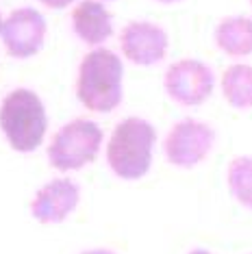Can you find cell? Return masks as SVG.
Listing matches in <instances>:
<instances>
[{"label": "cell", "instance_id": "1", "mask_svg": "<svg viewBox=\"0 0 252 254\" xmlns=\"http://www.w3.org/2000/svg\"><path fill=\"white\" fill-rule=\"evenodd\" d=\"M122 76L124 67L116 53L107 48L91 50L78 70V100L91 111H113L122 102Z\"/></svg>", "mask_w": 252, "mask_h": 254}, {"label": "cell", "instance_id": "6", "mask_svg": "<svg viewBox=\"0 0 252 254\" xmlns=\"http://www.w3.org/2000/svg\"><path fill=\"white\" fill-rule=\"evenodd\" d=\"M215 76L211 67L196 59H183L165 72V91L174 102L185 107L202 105L211 96Z\"/></svg>", "mask_w": 252, "mask_h": 254}, {"label": "cell", "instance_id": "3", "mask_svg": "<svg viewBox=\"0 0 252 254\" xmlns=\"http://www.w3.org/2000/svg\"><path fill=\"white\" fill-rule=\"evenodd\" d=\"M44 102L31 89H13L0 107V128L11 148L18 152H33L46 135Z\"/></svg>", "mask_w": 252, "mask_h": 254}, {"label": "cell", "instance_id": "4", "mask_svg": "<svg viewBox=\"0 0 252 254\" xmlns=\"http://www.w3.org/2000/svg\"><path fill=\"white\" fill-rule=\"evenodd\" d=\"M102 130L96 122L89 120H74L65 124L53 137L48 146L50 165L61 172L78 170V167L91 163L100 152Z\"/></svg>", "mask_w": 252, "mask_h": 254}, {"label": "cell", "instance_id": "5", "mask_svg": "<svg viewBox=\"0 0 252 254\" xmlns=\"http://www.w3.org/2000/svg\"><path fill=\"white\" fill-rule=\"evenodd\" d=\"M215 141V132L209 124L198 120H183L174 124L165 137V157L176 167H193L207 159Z\"/></svg>", "mask_w": 252, "mask_h": 254}, {"label": "cell", "instance_id": "9", "mask_svg": "<svg viewBox=\"0 0 252 254\" xmlns=\"http://www.w3.org/2000/svg\"><path fill=\"white\" fill-rule=\"evenodd\" d=\"M81 189L70 178H57L46 183L31 202V213L42 224H59L76 209Z\"/></svg>", "mask_w": 252, "mask_h": 254}, {"label": "cell", "instance_id": "10", "mask_svg": "<svg viewBox=\"0 0 252 254\" xmlns=\"http://www.w3.org/2000/svg\"><path fill=\"white\" fill-rule=\"evenodd\" d=\"M74 22V31L76 35L83 39L85 44L98 46L102 42H107L113 33L111 24V15L105 9V4L98 0H83L72 13Z\"/></svg>", "mask_w": 252, "mask_h": 254}, {"label": "cell", "instance_id": "16", "mask_svg": "<svg viewBox=\"0 0 252 254\" xmlns=\"http://www.w3.org/2000/svg\"><path fill=\"white\" fill-rule=\"evenodd\" d=\"M189 254H211V252H207V250H193V252H189Z\"/></svg>", "mask_w": 252, "mask_h": 254}, {"label": "cell", "instance_id": "17", "mask_svg": "<svg viewBox=\"0 0 252 254\" xmlns=\"http://www.w3.org/2000/svg\"><path fill=\"white\" fill-rule=\"evenodd\" d=\"M159 2H163V4H172V2H179V0H159Z\"/></svg>", "mask_w": 252, "mask_h": 254}, {"label": "cell", "instance_id": "14", "mask_svg": "<svg viewBox=\"0 0 252 254\" xmlns=\"http://www.w3.org/2000/svg\"><path fill=\"white\" fill-rule=\"evenodd\" d=\"M42 2L50 9H63V7H67V4H72L74 0H42Z\"/></svg>", "mask_w": 252, "mask_h": 254}, {"label": "cell", "instance_id": "11", "mask_svg": "<svg viewBox=\"0 0 252 254\" xmlns=\"http://www.w3.org/2000/svg\"><path fill=\"white\" fill-rule=\"evenodd\" d=\"M215 42L220 50L231 57L252 55V20L250 18H226L215 28Z\"/></svg>", "mask_w": 252, "mask_h": 254}, {"label": "cell", "instance_id": "19", "mask_svg": "<svg viewBox=\"0 0 252 254\" xmlns=\"http://www.w3.org/2000/svg\"><path fill=\"white\" fill-rule=\"evenodd\" d=\"M250 2H252V0H250Z\"/></svg>", "mask_w": 252, "mask_h": 254}, {"label": "cell", "instance_id": "7", "mask_svg": "<svg viewBox=\"0 0 252 254\" xmlns=\"http://www.w3.org/2000/svg\"><path fill=\"white\" fill-rule=\"evenodd\" d=\"M4 48L15 59H26L39 53L46 37V22L35 9H18L0 28Z\"/></svg>", "mask_w": 252, "mask_h": 254}, {"label": "cell", "instance_id": "15", "mask_svg": "<svg viewBox=\"0 0 252 254\" xmlns=\"http://www.w3.org/2000/svg\"><path fill=\"white\" fill-rule=\"evenodd\" d=\"M83 254H116V252H111V250H87Z\"/></svg>", "mask_w": 252, "mask_h": 254}, {"label": "cell", "instance_id": "13", "mask_svg": "<svg viewBox=\"0 0 252 254\" xmlns=\"http://www.w3.org/2000/svg\"><path fill=\"white\" fill-rule=\"evenodd\" d=\"M228 189L239 204L252 209V157H239L228 165Z\"/></svg>", "mask_w": 252, "mask_h": 254}, {"label": "cell", "instance_id": "2", "mask_svg": "<svg viewBox=\"0 0 252 254\" xmlns=\"http://www.w3.org/2000/svg\"><path fill=\"white\" fill-rule=\"evenodd\" d=\"M157 132L152 124L141 118L122 120L107 146V161L113 174L126 181L146 176L152 163V148Z\"/></svg>", "mask_w": 252, "mask_h": 254}, {"label": "cell", "instance_id": "12", "mask_svg": "<svg viewBox=\"0 0 252 254\" xmlns=\"http://www.w3.org/2000/svg\"><path fill=\"white\" fill-rule=\"evenodd\" d=\"M222 94L235 109L252 107V67L233 65L222 76Z\"/></svg>", "mask_w": 252, "mask_h": 254}, {"label": "cell", "instance_id": "8", "mask_svg": "<svg viewBox=\"0 0 252 254\" xmlns=\"http://www.w3.org/2000/svg\"><path fill=\"white\" fill-rule=\"evenodd\" d=\"M120 46L135 65H154L168 53V35L152 22H130L120 35Z\"/></svg>", "mask_w": 252, "mask_h": 254}, {"label": "cell", "instance_id": "18", "mask_svg": "<svg viewBox=\"0 0 252 254\" xmlns=\"http://www.w3.org/2000/svg\"><path fill=\"white\" fill-rule=\"evenodd\" d=\"M0 28H2V20H0Z\"/></svg>", "mask_w": 252, "mask_h": 254}]
</instances>
